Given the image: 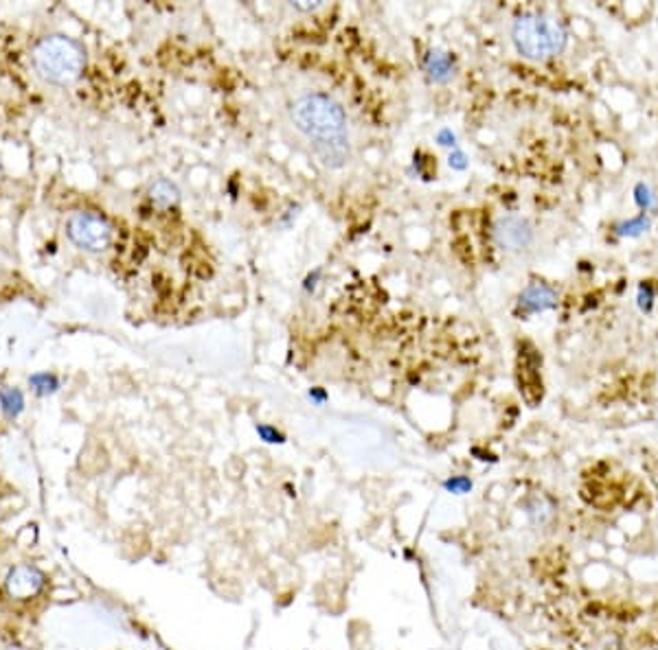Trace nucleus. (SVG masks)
<instances>
[{
	"label": "nucleus",
	"mask_w": 658,
	"mask_h": 650,
	"mask_svg": "<svg viewBox=\"0 0 658 650\" xmlns=\"http://www.w3.org/2000/svg\"><path fill=\"white\" fill-rule=\"evenodd\" d=\"M527 508H529L527 512H529L531 521L538 523V526H542V523H546L551 517H553V506H551L549 499H546V497L531 499L529 506H527Z\"/></svg>",
	"instance_id": "9d476101"
},
{
	"label": "nucleus",
	"mask_w": 658,
	"mask_h": 650,
	"mask_svg": "<svg viewBox=\"0 0 658 650\" xmlns=\"http://www.w3.org/2000/svg\"><path fill=\"white\" fill-rule=\"evenodd\" d=\"M4 585H7V591L12 598L16 600L36 598L42 591V587H45V574L33 565H18L9 571Z\"/></svg>",
	"instance_id": "423d86ee"
},
{
	"label": "nucleus",
	"mask_w": 658,
	"mask_h": 650,
	"mask_svg": "<svg viewBox=\"0 0 658 650\" xmlns=\"http://www.w3.org/2000/svg\"><path fill=\"white\" fill-rule=\"evenodd\" d=\"M69 237L72 244L89 252H101L113 241V228L104 217L93 212H75L69 220Z\"/></svg>",
	"instance_id": "20e7f679"
},
{
	"label": "nucleus",
	"mask_w": 658,
	"mask_h": 650,
	"mask_svg": "<svg viewBox=\"0 0 658 650\" xmlns=\"http://www.w3.org/2000/svg\"><path fill=\"white\" fill-rule=\"evenodd\" d=\"M0 404H3V410L7 412L9 416H16L18 412L22 410L24 401H22V395L18 390H4L3 395H0Z\"/></svg>",
	"instance_id": "9b49d317"
},
{
	"label": "nucleus",
	"mask_w": 658,
	"mask_h": 650,
	"mask_svg": "<svg viewBox=\"0 0 658 650\" xmlns=\"http://www.w3.org/2000/svg\"><path fill=\"white\" fill-rule=\"evenodd\" d=\"M426 68H428V75L434 81H446L452 75V62H450L446 53H430Z\"/></svg>",
	"instance_id": "1a4fd4ad"
},
{
	"label": "nucleus",
	"mask_w": 658,
	"mask_h": 650,
	"mask_svg": "<svg viewBox=\"0 0 658 650\" xmlns=\"http://www.w3.org/2000/svg\"><path fill=\"white\" fill-rule=\"evenodd\" d=\"M514 45L529 60H549L564 51L566 31L555 18L544 13H522L514 22Z\"/></svg>",
	"instance_id": "f03ea898"
},
{
	"label": "nucleus",
	"mask_w": 658,
	"mask_h": 650,
	"mask_svg": "<svg viewBox=\"0 0 658 650\" xmlns=\"http://www.w3.org/2000/svg\"><path fill=\"white\" fill-rule=\"evenodd\" d=\"M494 239L507 252H520L534 241V228L522 217H501L494 226Z\"/></svg>",
	"instance_id": "39448f33"
},
{
	"label": "nucleus",
	"mask_w": 658,
	"mask_h": 650,
	"mask_svg": "<svg viewBox=\"0 0 658 650\" xmlns=\"http://www.w3.org/2000/svg\"><path fill=\"white\" fill-rule=\"evenodd\" d=\"M257 431L261 436H264L266 440H268V443H283V436L277 434L274 429H270V427H259Z\"/></svg>",
	"instance_id": "ddd939ff"
},
{
	"label": "nucleus",
	"mask_w": 658,
	"mask_h": 650,
	"mask_svg": "<svg viewBox=\"0 0 658 650\" xmlns=\"http://www.w3.org/2000/svg\"><path fill=\"white\" fill-rule=\"evenodd\" d=\"M472 484L468 479H450V482H446V488H450L452 493H466Z\"/></svg>",
	"instance_id": "f8f14e48"
},
{
	"label": "nucleus",
	"mask_w": 658,
	"mask_h": 650,
	"mask_svg": "<svg viewBox=\"0 0 658 650\" xmlns=\"http://www.w3.org/2000/svg\"><path fill=\"white\" fill-rule=\"evenodd\" d=\"M33 66L51 84H72L84 68V51L66 36H48L33 48Z\"/></svg>",
	"instance_id": "7ed1b4c3"
},
{
	"label": "nucleus",
	"mask_w": 658,
	"mask_h": 650,
	"mask_svg": "<svg viewBox=\"0 0 658 650\" xmlns=\"http://www.w3.org/2000/svg\"><path fill=\"white\" fill-rule=\"evenodd\" d=\"M292 121L312 143L314 154L327 167H341L350 158L347 119L332 96L314 92L292 105Z\"/></svg>",
	"instance_id": "f257e3e1"
},
{
	"label": "nucleus",
	"mask_w": 658,
	"mask_h": 650,
	"mask_svg": "<svg viewBox=\"0 0 658 650\" xmlns=\"http://www.w3.org/2000/svg\"><path fill=\"white\" fill-rule=\"evenodd\" d=\"M149 197H152L154 204L167 208L178 202V188L173 187L169 179H158V182H154L152 188H149Z\"/></svg>",
	"instance_id": "6e6552de"
},
{
	"label": "nucleus",
	"mask_w": 658,
	"mask_h": 650,
	"mask_svg": "<svg viewBox=\"0 0 658 650\" xmlns=\"http://www.w3.org/2000/svg\"><path fill=\"white\" fill-rule=\"evenodd\" d=\"M555 304V292L544 283H534L520 294V307L527 312H544Z\"/></svg>",
	"instance_id": "0eeeda50"
}]
</instances>
